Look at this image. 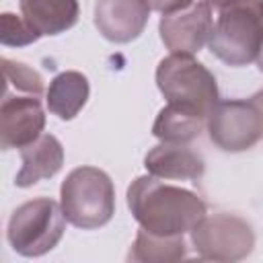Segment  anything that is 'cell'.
<instances>
[{
  "mask_svg": "<svg viewBox=\"0 0 263 263\" xmlns=\"http://www.w3.org/2000/svg\"><path fill=\"white\" fill-rule=\"evenodd\" d=\"M150 8L162 12V14H171V12H179L185 10L193 4V0H148Z\"/></svg>",
  "mask_w": 263,
  "mask_h": 263,
  "instance_id": "cell-19",
  "label": "cell"
},
{
  "mask_svg": "<svg viewBox=\"0 0 263 263\" xmlns=\"http://www.w3.org/2000/svg\"><path fill=\"white\" fill-rule=\"evenodd\" d=\"M205 119L208 117H203V115H199L191 109H183V107H177V105L168 103L158 113V119L154 121L152 132L162 142L183 144V142H189L191 138H195L201 132Z\"/></svg>",
  "mask_w": 263,
  "mask_h": 263,
  "instance_id": "cell-15",
  "label": "cell"
},
{
  "mask_svg": "<svg viewBox=\"0 0 263 263\" xmlns=\"http://www.w3.org/2000/svg\"><path fill=\"white\" fill-rule=\"evenodd\" d=\"M160 92L171 105L210 117L218 103L216 78L189 53H171L156 70Z\"/></svg>",
  "mask_w": 263,
  "mask_h": 263,
  "instance_id": "cell-4",
  "label": "cell"
},
{
  "mask_svg": "<svg viewBox=\"0 0 263 263\" xmlns=\"http://www.w3.org/2000/svg\"><path fill=\"white\" fill-rule=\"evenodd\" d=\"M64 218L60 205L47 197L27 201L14 210L8 222V240L21 255H43L62 238Z\"/></svg>",
  "mask_w": 263,
  "mask_h": 263,
  "instance_id": "cell-5",
  "label": "cell"
},
{
  "mask_svg": "<svg viewBox=\"0 0 263 263\" xmlns=\"http://www.w3.org/2000/svg\"><path fill=\"white\" fill-rule=\"evenodd\" d=\"M45 115L37 95L10 97L4 95L0 109V136L2 148H25L35 142L43 129Z\"/></svg>",
  "mask_w": 263,
  "mask_h": 263,
  "instance_id": "cell-9",
  "label": "cell"
},
{
  "mask_svg": "<svg viewBox=\"0 0 263 263\" xmlns=\"http://www.w3.org/2000/svg\"><path fill=\"white\" fill-rule=\"evenodd\" d=\"M39 39V35L27 25L23 16L2 14V43L4 45H25Z\"/></svg>",
  "mask_w": 263,
  "mask_h": 263,
  "instance_id": "cell-18",
  "label": "cell"
},
{
  "mask_svg": "<svg viewBox=\"0 0 263 263\" xmlns=\"http://www.w3.org/2000/svg\"><path fill=\"white\" fill-rule=\"evenodd\" d=\"M115 210V191L111 179L95 168H74L62 185V212L78 228L90 230L107 224Z\"/></svg>",
  "mask_w": 263,
  "mask_h": 263,
  "instance_id": "cell-3",
  "label": "cell"
},
{
  "mask_svg": "<svg viewBox=\"0 0 263 263\" xmlns=\"http://www.w3.org/2000/svg\"><path fill=\"white\" fill-rule=\"evenodd\" d=\"M88 97V82L80 72H62L47 90V107L60 119H72Z\"/></svg>",
  "mask_w": 263,
  "mask_h": 263,
  "instance_id": "cell-14",
  "label": "cell"
},
{
  "mask_svg": "<svg viewBox=\"0 0 263 263\" xmlns=\"http://www.w3.org/2000/svg\"><path fill=\"white\" fill-rule=\"evenodd\" d=\"M127 203L142 230L158 236H181L205 218V203L191 191L140 177L127 189Z\"/></svg>",
  "mask_w": 263,
  "mask_h": 263,
  "instance_id": "cell-1",
  "label": "cell"
},
{
  "mask_svg": "<svg viewBox=\"0 0 263 263\" xmlns=\"http://www.w3.org/2000/svg\"><path fill=\"white\" fill-rule=\"evenodd\" d=\"M216 14L208 41L212 53L230 66L257 62L263 51V0H203Z\"/></svg>",
  "mask_w": 263,
  "mask_h": 263,
  "instance_id": "cell-2",
  "label": "cell"
},
{
  "mask_svg": "<svg viewBox=\"0 0 263 263\" xmlns=\"http://www.w3.org/2000/svg\"><path fill=\"white\" fill-rule=\"evenodd\" d=\"M21 16L41 35H58L78 21V0H21Z\"/></svg>",
  "mask_w": 263,
  "mask_h": 263,
  "instance_id": "cell-12",
  "label": "cell"
},
{
  "mask_svg": "<svg viewBox=\"0 0 263 263\" xmlns=\"http://www.w3.org/2000/svg\"><path fill=\"white\" fill-rule=\"evenodd\" d=\"M148 14V0H99L95 8V25L105 39L125 43L142 33Z\"/></svg>",
  "mask_w": 263,
  "mask_h": 263,
  "instance_id": "cell-10",
  "label": "cell"
},
{
  "mask_svg": "<svg viewBox=\"0 0 263 263\" xmlns=\"http://www.w3.org/2000/svg\"><path fill=\"white\" fill-rule=\"evenodd\" d=\"M2 72H4V88L14 86L18 92L27 95H41L43 90V80L41 76L27 68L25 64H12L8 60H2Z\"/></svg>",
  "mask_w": 263,
  "mask_h": 263,
  "instance_id": "cell-17",
  "label": "cell"
},
{
  "mask_svg": "<svg viewBox=\"0 0 263 263\" xmlns=\"http://www.w3.org/2000/svg\"><path fill=\"white\" fill-rule=\"evenodd\" d=\"M257 62H259V64H261V70H263V51H261V55H259V58H257Z\"/></svg>",
  "mask_w": 263,
  "mask_h": 263,
  "instance_id": "cell-21",
  "label": "cell"
},
{
  "mask_svg": "<svg viewBox=\"0 0 263 263\" xmlns=\"http://www.w3.org/2000/svg\"><path fill=\"white\" fill-rule=\"evenodd\" d=\"M251 101L255 103V107L259 109V113H261V119H263V90H259L255 97H251Z\"/></svg>",
  "mask_w": 263,
  "mask_h": 263,
  "instance_id": "cell-20",
  "label": "cell"
},
{
  "mask_svg": "<svg viewBox=\"0 0 263 263\" xmlns=\"http://www.w3.org/2000/svg\"><path fill=\"white\" fill-rule=\"evenodd\" d=\"M210 136L222 150L251 148L263 136V119L253 101H222L210 113Z\"/></svg>",
  "mask_w": 263,
  "mask_h": 263,
  "instance_id": "cell-7",
  "label": "cell"
},
{
  "mask_svg": "<svg viewBox=\"0 0 263 263\" xmlns=\"http://www.w3.org/2000/svg\"><path fill=\"white\" fill-rule=\"evenodd\" d=\"M146 168L154 177L195 181L203 175V160L187 146L164 142L146 154Z\"/></svg>",
  "mask_w": 263,
  "mask_h": 263,
  "instance_id": "cell-11",
  "label": "cell"
},
{
  "mask_svg": "<svg viewBox=\"0 0 263 263\" xmlns=\"http://www.w3.org/2000/svg\"><path fill=\"white\" fill-rule=\"evenodd\" d=\"M214 18L212 8L199 0L185 10L164 14L160 21V37L171 53H189L199 51L212 37Z\"/></svg>",
  "mask_w": 263,
  "mask_h": 263,
  "instance_id": "cell-8",
  "label": "cell"
},
{
  "mask_svg": "<svg viewBox=\"0 0 263 263\" xmlns=\"http://www.w3.org/2000/svg\"><path fill=\"white\" fill-rule=\"evenodd\" d=\"M191 232L195 251L205 259H240L251 253L255 242L251 226L230 214L205 216Z\"/></svg>",
  "mask_w": 263,
  "mask_h": 263,
  "instance_id": "cell-6",
  "label": "cell"
},
{
  "mask_svg": "<svg viewBox=\"0 0 263 263\" xmlns=\"http://www.w3.org/2000/svg\"><path fill=\"white\" fill-rule=\"evenodd\" d=\"M23 168L16 175V185L29 187L45 177H51L60 171L64 160L62 144L53 136H39L35 142L21 148Z\"/></svg>",
  "mask_w": 263,
  "mask_h": 263,
  "instance_id": "cell-13",
  "label": "cell"
},
{
  "mask_svg": "<svg viewBox=\"0 0 263 263\" xmlns=\"http://www.w3.org/2000/svg\"><path fill=\"white\" fill-rule=\"evenodd\" d=\"M185 257V242L181 236H158L140 228L129 259L134 261H175Z\"/></svg>",
  "mask_w": 263,
  "mask_h": 263,
  "instance_id": "cell-16",
  "label": "cell"
}]
</instances>
